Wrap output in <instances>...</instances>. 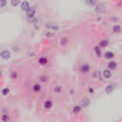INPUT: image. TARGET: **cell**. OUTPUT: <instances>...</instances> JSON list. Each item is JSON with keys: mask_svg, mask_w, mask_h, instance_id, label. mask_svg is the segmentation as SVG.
I'll return each instance as SVG.
<instances>
[{"mask_svg": "<svg viewBox=\"0 0 122 122\" xmlns=\"http://www.w3.org/2000/svg\"><path fill=\"white\" fill-rule=\"evenodd\" d=\"M45 28L48 30V31H51V32H54V31H57L59 27L56 26V25H53V24H51V23H48L45 25Z\"/></svg>", "mask_w": 122, "mask_h": 122, "instance_id": "1", "label": "cell"}, {"mask_svg": "<svg viewBox=\"0 0 122 122\" xmlns=\"http://www.w3.org/2000/svg\"><path fill=\"white\" fill-rule=\"evenodd\" d=\"M10 56H11V52H10L9 50H4V51H2L0 52V57L3 58V59H5V60L10 59Z\"/></svg>", "mask_w": 122, "mask_h": 122, "instance_id": "2", "label": "cell"}, {"mask_svg": "<svg viewBox=\"0 0 122 122\" xmlns=\"http://www.w3.org/2000/svg\"><path fill=\"white\" fill-rule=\"evenodd\" d=\"M91 99L89 98V97H84V98H82V100L80 101V107H84V108H87V107H89L90 106V104H91Z\"/></svg>", "mask_w": 122, "mask_h": 122, "instance_id": "3", "label": "cell"}, {"mask_svg": "<svg viewBox=\"0 0 122 122\" xmlns=\"http://www.w3.org/2000/svg\"><path fill=\"white\" fill-rule=\"evenodd\" d=\"M95 11L97 13H102L105 11V5L103 3H99V4H96L95 5Z\"/></svg>", "mask_w": 122, "mask_h": 122, "instance_id": "4", "label": "cell"}, {"mask_svg": "<svg viewBox=\"0 0 122 122\" xmlns=\"http://www.w3.org/2000/svg\"><path fill=\"white\" fill-rule=\"evenodd\" d=\"M115 88H116V83H111L105 88V92L106 93H111Z\"/></svg>", "mask_w": 122, "mask_h": 122, "instance_id": "5", "label": "cell"}, {"mask_svg": "<svg viewBox=\"0 0 122 122\" xmlns=\"http://www.w3.org/2000/svg\"><path fill=\"white\" fill-rule=\"evenodd\" d=\"M80 71H82V72H88V71H91V66L88 64V63H84L81 67H80Z\"/></svg>", "mask_w": 122, "mask_h": 122, "instance_id": "6", "label": "cell"}, {"mask_svg": "<svg viewBox=\"0 0 122 122\" xmlns=\"http://www.w3.org/2000/svg\"><path fill=\"white\" fill-rule=\"evenodd\" d=\"M20 5H21V10H25V11H27L30 8V3L28 1H24V2L20 3Z\"/></svg>", "mask_w": 122, "mask_h": 122, "instance_id": "7", "label": "cell"}, {"mask_svg": "<svg viewBox=\"0 0 122 122\" xmlns=\"http://www.w3.org/2000/svg\"><path fill=\"white\" fill-rule=\"evenodd\" d=\"M26 14H27V16L30 18H31V17H33L34 16V14H35V9L33 8V7H30L27 11H26Z\"/></svg>", "mask_w": 122, "mask_h": 122, "instance_id": "8", "label": "cell"}, {"mask_svg": "<svg viewBox=\"0 0 122 122\" xmlns=\"http://www.w3.org/2000/svg\"><path fill=\"white\" fill-rule=\"evenodd\" d=\"M107 66H108V70H109V71H112V70L116 69V67H117V63H116L115 61L112 60V61H109V63H108Z\"/></svg>", "mask_w": 122, "mask_h": 122, "instance_id": "9", "label": "cell"}, {"mask_svg": "<svg viewBox=\"0 0 122 122\" xmlns=\"http://www.w3.org/2000/svg\"><path fill=\"white\" fill-rule=\"evenodd\" d=\"M102 76H103L105 79H110V78L112 77V71H109L108 69H106V70L103 71V72H102Z\"/></svg>", "mask_w": 122, "mask_h": 122, "instance_id": "10", "label": "cell"}, {"mask_svg": "<svg viewBox=\"0 0 122 122\" xmlns=\"http://www.w3.org/2000/svg\"><path fill=\"white\" fill-rule=\"evenodd\" d=\"M108 45H109V40H108V39H103V40H101V41L99 42L98 47L101 49V48H106Z\"/></svg>", "mask_w": 122, "mask_h": 122, "instance_id": "11", "label": "cell"}, {"mask_svg": "<svg viewBox=\"0 0 122 122\" xmlns=\"http://www.w3.org/2000/svg\"><path fill=\"white\" fill-rule=\"evenodd\" d=\"M52 107V101L51 100V99H48V100H46L45 102H44V108L46 109V110H49V109H51Z\"/></svg>", "mask_w": 122, "mask_h": 122, "instance_id": "12", "label": "cell"}, {"mask_svg": "<svg viewBox=\"0 0 122 122\" xmlns=\"http://www.w3.org/2000/svg\"><path fill=\"white\" fill-rule=\"evenodd\" d=\"M32 91H33L34 92H40V91H41V85H40L39 83H35V84H33V86H32Z\"/></svg>", "mask_w": 122, "mask_h": 122, "instance_id": "13", "label": "cell"}, {"mask_svg": "<svg viewBox=\"0 0 122 122\" xmlns=\"http://www.w3.org/2000/svg\"><path fill=\"white\" fill-rule=\"evenodd\" d=\"M104 56L107 59H112L114 57V52H112V51H106L105 54H104Z\"/></svg>", "mask_w": 122, "mask_h": 122, "instance_id": "14", "label": "cell"}, {"mask_svg": "<svg viewBox=\"0 0 122 122\" xmlns=\"http://www.w3.org/2000/svg\"><path fill=\"white\" fill-rule=\"evenodd\" d=\"M38 63L40 65H46L48 63V58H46V57H40L38 59Z\"/></svg>", "mask_w": 122, "mask_h": 122, "instance_id": "15", "label": "cell"}, {"mask_svg": "<svg viewBox=\"0 0 122 122\" xmlns=\"http://www.w3.org/2000/svg\"><path fill=\"white\" fill-rule=\"evenodd\" d=\"M1 120H2L3 122H8V121L10 120V115H9L8 113L2 114V115H1Z\"/></svg>", "mask_w": 122, "mask_h": 122, "instance_id": "16", "label": "cell"}, {"mask_svg": "<svg viewBox=\"0 0 122 122\" xmlns=\"http://www.w3.org/2000/svg\"><path fill=\"white\" fill-rule=\"evenodd\" d=\"M120 30H121L120 25H114V26L112 27V31H113V32L118 33V32H120Z\"/></svg>", "mask_w": 122, "mask_h": 122, "instance_id": "17", "label": "cell"}, {"mask_svg": "<svg viewBox=\"0 0 122 122\" xmlns=\"http://www.w3.org/2000/svg\"><path fill=\"white\" fill-rule=\"evenodd\" d=\"M39 79H40V81H41V82L45 83V82H47V81H48L49 77H48V75H46V74H41V75L39 76Z\"/></svg>", "mask_w": 122, "mask_h": 122, "instance_id": "18", "label": "cell"}, {"mask_svg": "<svg viewBox=\"0 0 122 122\" xmlns=\"http://www.w3.org/2000/svg\"><path fill=\"white\" fill-rule=\"evenodd\" d=\"M80 111H81V107H80L79 105L74 106L73 109H72V112H73V113H78V112H80Z\"/></svg>", "mask_w": 122, "mask_h": 122, "instance_id": "19", "label": "cell"}, {"mask_svg": "<svg viewBox=\"0 0 122 122\" xmlns=\"http://www.w3.org/2000/svg\"><path fill=\"white\" fill-rule=\"evenodd\" d=\"M93 50H94V52L96 53L97 56H101V49H100L98 46H95Z\"/></svg>", "mask_w": 122, "mask_h": 122, "instance_id": "20", "label": "cell"}, {"mask_svg": "<svg viewBox=\"0 0 122 122\" xmlns=\"http://www.w3.org/2000/svg\"><path fill=\"white\" fill-rule=\"evenodd\" d=\"M2 95H4V96H6V95H8L9 93H10V89L9 88H4L3 90H2Z\"/></svg>", "mask_w": 122, "mask_h": 122, "instance_id": "21", "label": "cell"}, {"mask_svg": "<svg viewBox=\"0 0 122 122\" xmlns=\"http://www.w3.org/2000/svg\"><path fill=\"white\" fill-rule=\"evenodd\" d=\"M53 92H54L55 93H60V92H62V88H61L60 86H55L54 89H53Z\"/></svg>", "mask_w": 122, "mask_h": 122, "instance_id": "22", "label": "cell"}, {"mask_svg": "<svg viewBox=\"0 0 122 122\" xmlns=\"http://www.w3.org/2000/svg\"><path fill=\"white\" fill-rule=\"evenodd\" d=\"M17 76H18V73H17L16 71H12V72L10 73V77H11L12 79H16Z\"/></svg>", "mask_w": 122, "mask_h": 122, "instance_id": "23", "label": "cell"}, {"mask_svg": "<svg viewBox=\"0 0 122 122\" xmlns=\"http://www.w3.org/2000/svg\"><path fill=\"white\" fill-rule=\"evenodd\" d=\"M10 4H11V6L16 7V6L20 5V2H19V1H11V2H10Z\"/></svg>", "mask_w": 122, "mask_h": 122, "instance_id": "24", "label": "cell"}, {"mask_svg": "<svg viewBox=\"0 0 122 122\" xmlns=\"http://www.w3.org/2000/svg\"><path fill=\"white\" fill-rule=\"evenodd\" d=\"M7 4H8L7 1H0V8H4Z\"/></svg>", "mask_w": 122, "mask_h": 122, "instance_id": "25", "label": "cell"}, {"mask_svg": "<svg viewBox=\"0 0 122 122\" xmlns=\"http://www.w3.org/2000/svg\"><path fill=\"white\" fill-rule=\"evenodd\" d=\"M88 5H91V6H93V5H96V2L95 1H87L86 2Z\"/></svg>", "mask_w": 122, "mask_h": 122, "instance_id": "26", "label": "cell"}, {"mask_svg": "<svg viewBox=\"0 0 122 122\" xmlns=\"http://www.w3.org/2000/svg\"><path fill=\"white\" fill-rule=\"evenodd\" d=\"M88 91H89V92H90V93H92H92H94V89H93V88H92V87H90Z\"/></svg>", "mask_w": 122, "mask_h": 122, "instance_id": "27", "label": "cell"}, {"mask_svg": "<svg viewBox=\"0 0 122 122\" xmlns=\"http://www.w3.org/2000/svg\"><path fill=\"white\" fill-rule=\"evenodd\" d=\"M47 36H53L54 35V32H51V33H50V32H47V34H46Z\"/></svg>", "mask_w": 122, "mask_h": 122, "instance_id": "28", "label": "cell"}, {"mask_svg": "<svg viewBox=\"0 0 122 122\" xmlns=\"http://www.w3.org/2000/svg\"><path fill=\"white\" fill-rule=\"evenodd\" d=\"M1 76H2V71L0 70V77H1Z\"/></svg>", "mask_w": 122, "mask_h": 122, "instance_id": "29", "label": "cell"}]
</instances>
